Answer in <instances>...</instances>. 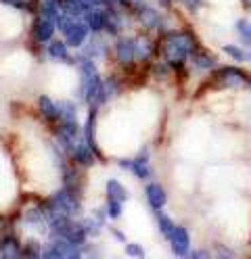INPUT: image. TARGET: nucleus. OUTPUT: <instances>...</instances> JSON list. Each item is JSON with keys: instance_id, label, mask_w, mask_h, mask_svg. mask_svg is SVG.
I'll list each match as a JSON object with an SVG mask.
<instances>
[{"instance_id": "obj_1", "label": "nucleus", "mask_w": 251, "mask_h": 259, "mask_svg": "<svg viewBox=\"0 0 251 259\" xmlns=\"http://www.w3.org/2000/svg\"><path fill=\"white\" fill-rule=\"evenodd\" d=\"M195 51V42L189 34L184 31H170L165 36V42H163V57H165V63L176 67V65H182L191 57V53Z\"/></svg>"}, {"instance_id": "obj_2", "label": "nucleus", "mask_w": 251, "mask_h": 259, "mask_svg": "<svg viewBox=\"0 0 251 259\" xmlns=\"http://www.w3.org/2000/svg\"><path fill=\"white\" fill-rule=\"evenodd\" d=\"M216 82L220 86H226V88H241V86H249L251 84V73H247L245 69H239V67H222L213 73Z\"/></svg>"}, {"instance_id": "obj_3", "label": "nucleus", "mask_w": 251, "mask_h": 259, "mask_svg": "<svg viewBox=\"0 0 251 259\" xmlns=\"http://www.w3.org/2000/svg\"><path fill=\"white\" fill-rule=\"evenodd\" d=\"M130 9L138 15V19H140V23H142L145 27H149V29H159V27H161V15H159L157 9H153V7H149V5L140 3V0L132 3Z\"/></svg>"}, {"instance_id": "obj_4", "label": "nucleus", "mask_w": 251, "mask_h": 259, "mask_svg": "<svg viewBox=\"0 0 251 259\" xmlns=\"http://www.w3.org/2000/svg\"><path fill=\"white\" fill-rule=\"evenodd\" d=\"M115 59L122 65H132L136 61V38H117L115 42Z\"/></svg>"}, {"instance_id": "obj_5", "label": "nucleus", "mask_w": 251, "mask_h": 259, "mask_svg": "<svg viewBox=\"0 0 251 259\" xmlns=\"http://www.w3.org/2000/svg\"><path fill=\"white\" fill-rule=\"evenodd\" d=\"M88 25L84 23V19L80 21V19H74L71 21V25L65 29V42L69 44V46H74V48H82V44L88 40Z\"/></svg>"}, {"instance_id": "obj_6", "label": "nucleus", "mask_w": 251, "mask_h": 259, "mask_svg": "<svg viewBox=\"0 0 251 259\" xmlns=\"http://www.w3.org/2000/svg\"><path fill=\"white\" fill-rule=\"evenodd\" d=\"M107 53H109V46L103 42L100 34H92L90 40H86L82 44V57H86V59L98 61V59H105Z\"/></svg>"}, {"instance_id": "obj_7", "label": "nucleus", "mask_w": 251, "mask_h": 259, "mask_svg": "<svg viewBox=\"0 0 251 259\" xmlns=\"http://www.w3.org/2000/svg\"><path fill=\"white\" fill-rule=\"evenodd\" d=\"M170 245H172L174 255L178 257H187L191 253V234L184 226H176L174 228V234L170 236Z\"/></svg>"}, {"instance_id": "obj_8", "label": "nucleus", "mask_w": 251, "mask_h": 259, "mask_svg": "<svg viewBox=\"0 0 251 259\" xmlns=\"http://www.w3.org/2000/svg\"><path fill=\"white\" fill-rule=\"evenodd\" d=\"M69 157L74 159L76 165H82V167H92L96 163V155H94V151L86 144V140H84V138H80L74 144V151H71Z\"/></svg>"}, {"instance_id": "obj_9", "label": "nucleus", "mask_w": 251, "mask_h": 259, "mask_svg": "<svg viewBox=\"0 0 251 259\" xmlns=\"http://www.w3.org/2000/svg\"><path fill=\"white\" fill-rule=\"evenodd\" d=\"M105 19H107V9L105 7H94L84 13V23L88 25L92 34H103L105 31Z\"/></svg>"}, {"instance_id": "obj_10", "label": "nucleus", "mask_w": 251, "mask_h": 259, "mask_svg": "<svg viewBox=\"0 0 251 259\" xmlns=\"http://www.w3.org/2000/svg\"><path fill=\"white\" fill-rule=\"evenodd\" d=\"M145 197H147V203L149 207L157 211V209H163L165 203H167V192L165 188L159 184V182H151L145 186Z\"/></svg>"}, {"instance_id": "obj_11", "label": "nucleus", "mask_w": 251, "mask_h": 259, "mask_svg": "<svg viewBox=\"0 0 251 259\" xmlns=\"http://www.w3.org/2000/svg\"><path fill=\"white\" fill-rule=\"evenodd\" d=\"M33 40H36L38 44H44V42H50L53 40V36H55V21H50V19H46V17H40L33 21Z\"/></svg>"}, {"instance_id": "obj_12", "label": "nucleus", "mask_w": 251, "mask_h": 259, "mask_svg": "<svg viewBox=\"0 0 251 259\" xmlns=\"http://www.w3.org/2000/svg\"><path fill=\"white\" fill-rule=\"evenodd\" d=\"M117 5L105 7L107 9V19H105V34L111 38H120L122 29H124V19H122V13L115 9Z\"/></svg>"}, {"instance_id": "obj_13", "label": "nucleus", "mask_w": 251, "mask_h": 259, "mask_svg": "<svg viewBox=\"0 0 251 259\" xmlns=\"http://www.w3.org/2000/svg\"><path fill=\"white\" fill-rule=\"evenodd\" d=\"M120 167L132 171L138 180H149V178L153 176V169L149 167V161H142V159H122Z\"/></svg>"}, {"instance_id": "obj_14", "label": "nucleus", "mask_w": 251, "mask_h": 259, "mask_svg": "<svg viewBox=\"0 0 251 259\" xmlns=\"http://www.w3.org/2000/svg\"><path fill=\"white\" fill-rule=\"evenodd\" d=\"M46 53L48 57L53 61H65L69 63V44H67L65 40H50L48 46H46Z\"/></svg>"}, {"instance_id": "obj_15", "label": "nucleus", "mask_w": 251, "mask_h": 259, "mask_svg": "<svg viewBox=\"0 0 251 259\" xmlns=\"http://www.w3.org/2000/svg\"><path fill=\"white\" fill-rule=\"evenodd\" d=\"M38 107H40V113H42V117L50 123H57L61 121L59 119V109H57V103L55 101H50L46 94H40L38 96Z\"/></svg>"}, {"instance_id": "obj_16", "label": "nucleus", "mask_w": 251, "mask_h": 259, "mask_svg": "<svg viewBox=\"0 0 251 259\" xmlns=\"http://www.w3.org/2000/svg\"><path fill=\"white\" fill-rule=\"evenodd\" d=\"M107 199H115V201H128V197H130V194H128V188L120 182V180H115V178H109V180H107Z\"/></svg>"}, {"instance_id": "obj_17", "label": "nucleus", "mask_w": 251, "mask_h": 259, "mask_svg": "<svg viewBox=\"0 0 251 259\" xmlns=\"http://www.w3.org/2000/svg\"><path fill=\"white\" fill-rule=\"evenodd\" d=\"M57 109H59L61 121H78V105L74 101L61 99V101H57Z\"/></svg>"}, {"instance_id": "obj_18", "label": "nucleus", "mask_w": 251, "mask_h": 259, "mask_svg": "<svg viewBox=\"0 0 251 259\" xmlns=\"http://www.w3.org/2000/svg\"><path fill=\"white\" fill-rule=\"evenodd\" d=\"M0 255L3 257H21V245H19V240H17L15 236H5L3 238V247H0Z\"/></svg>"}, {"instance_id": "obj_19", "label": "nucleus", "mask_w": 251, "mask_h": 259, "mask_svg": "<svg viewBox=\"0 0 251 259\" xmlns=\"http://www.w3.org/2000/svg\"><path fill=\"white\" fill-rule=\"evenodd\" d=\"M155 218H157V226H159V232L165 240H170V236L174 234V228H176V224L172 222V218H167L161 209H157L155 211Z\"/></svg>"}, {"instance_id": "obj_20", "label": "nucleus", "mask_w": 251, "mask_h": 259, "mask_svg": "<svg viewBox=\"0 0 251 259\" xmlns=\"http://www.w3.org/2000/svg\"><path fill=\"white\" fill-rule=\"evenodd\" d=\"M191 61L199 69H213L216 67V59L211 55H207V53H201V51H193L191 53Z\"/></svg>"}, {"instance_id": "obj_21", "label": "nucleus", "mask_w": 251, "mask_h": 259, "mask_svg": "<svg viewBox=\"0 0 251 259\" xmlns=\"http://www.w3.org/2000/svg\"><path fill=\"white\" fill-rule=\"evenodd\" d=\"M80 222H82V226H84V230H86V234L92 236V238H98L100 232H103V222H98L94 215H92V218H84V220H80Z\"/></svg>"}, {"instance_id": "obj_22", "label": "nucleus", "mask_w": 251, "mask_h": 259, "mask_svg": "<svg viewBox=\"0 0 251 259\" xmlns=\"http://www.w3.org/2000/svg\"><path fill=\"white\" fill-rule=\"evenodd\" d=\"M153 53V44H151L147 38H136V61H147Z\"/></svg>"}, {"instance_id": "obj_23", "label": "nucleus", "mask_w": 251, "mask_h": 259, "mask_svg": "<svg viewBox=\"0 0 251 259\" xmlns=\"http://www.w3.org/2000/svg\"><path fill=\"white\" fill-rule=\"evenodd\" d=\"M105 213H107V220H120V218H122V201L107 199V203H105Z\"/></svg>"}, {"instance_id": "obj_24", "label": "nucleus", "mask_w": 251, "mask_h": 259, "mask_svg": "<svg viewBox=\"0 0 251 259\" xmlns=\"http://www.w3.org/2000/svg\"><path fill=\"white\" fill-rule=\"evenodd\" d=\"M234 27H237V34L241 36L243 44L251 46V23L247 19H239L237 23H234Z\"/></svg>"}, {"instance_id": "obj_25", "label": "nucleus", "mask_w": 251, "mask_h": 259, "mask_svg": "<svg viewBox=\"0 0 251 259\" xmlns=\"http://www.w3.org/2000/svg\"><path fill=\"white\" fill-rule=\"evenodd\" d=\"M222 51H224L232 61H237V63H243V61L247 59L245 51H243L241 46H237V44H224V46H222Z\"/></svg>"}, {"instance_id": "obj_26", "label": "nucleus", "mask_w": 251, "mask_h": 259, "mask_svg": "<svg viewBox=\"0 0 251 259\" xmlns=\"http://www.w3.org/2000/svg\"><path fill=\"white\" fill-rule=\"evenodd\" d=\"M126 255H130V257H142L145 249L138 245V242H130V245H126Z\"/></svg>"}, {"instance_id": "obj_27", "label": "nucleus", "mask_w": 251, "mask_h": 259, "mask_svg": "<svg viewBox=\"0 0 251 259\" xmlns=\"http://www.w3.org/2000/svg\"><path fill=\"white\" fill-rule=\"evenodd\" d=\"M189 257H211V253L209 251H193V253H189Z\"/></svg>"}, {"instance_id": "obj_28", "label": "nucleus", "mask_w": 251, "mask_h": 259, "mask_svg": "<svg viewBox=\"0 0 251 259\" xmlns=\"http://www.w3.org/2000/svg\"><path fill=\"white\" fill-rule=\"evenodd\" d=\"M111 234H113L117 240H120V242H126V236H124L120 230H117V228H111Z\"/></svg>"}, {"instance_id": "obj_29", "label": "nucleus", "mask_w": 251, "mask_h": 259, "mask_svg": "<svg viewBox=\"0 0 251 259\" xmlns=\"http://www.w3.org/2000/svg\"><path fill=\"white\" fill-rule=\"evenodd\" d=\"M218 257H234V253L228 251V249H220V251H218Z\"/></svg>"}, {"instance_id": "obj_30", "label": "nucleus", "mask_w": 251, "mask_h": 259, "mask_svg": "<svg viewBox=\"0 0 251 259\" xmlns=\"http://www.w3.org/2000/svg\"><path fill=\"white\" fill-rule=\"evenodd\" d=\"M157 3H159L163 9H170V7H172V0H157Z\"/></svg>"}, {"instance_id": "obj_31", "label": "nucleus", "mask_w": 251, "mask_h": 259, "mask_svg": "<svg viewBox=\"0 0 251 259\" xmlns=\"http://www.w3.org/2000/svg\"><path fill=\"white\" fill-rule=\"evenodd\" d=\"M243 3H245V5H251V0H243Z\"/></svg>"}, {"instance_id": "obj_32", "label": "nucleus", "mask_w": 251, "mask_h": 259, "mask_svg": "<svg viewBox=\"0 0 251 259\" xmlns=\"http://www.w3.org/2000/svg\"><path fill=\"white\" fill-rule=\"evenodd\" d=\"M0 247H3V238H0Z\"/></svg>"}, {"instance_id": "obj_33", "label": "nucleus", "mask_w": 251, "mask_h": 259, "mask_svg": "<svg viewBox=\"0 0 251 259\" xmlns=\"http://www.w3.org/2000/svg\"><path fill=\"white\" fill-rule=\"evenodd\" d=\"M249 59H251V55H249Z\"/></svg>"}, {"instance_id": "obj_34", "label": "nucleus", "mask_w": 251, "mask_h": 259, "mask_svg": "<svg viewBox=\"0 0 251 259\" xmlns=\"http://www.w3.org/2000/svg\"><path fill=\"white\" fill-rule=\"evenodd\" d=\"M178 3H180V0H178Z\"/></svg>"}, {"instance_id": "obj_35", "label": "nucleus", "mask_w": 251, "mask_h": 259, "mask_svg": "<svg viewBox=\"0 0 251 259\" xmlns=\"http://www.w3.org/2000/svg\"><path fill=\"white\" fill-rule=\"evenodd\" d=\"M249 86H251V84H249Z\"/></svg>"}]
</instances>
